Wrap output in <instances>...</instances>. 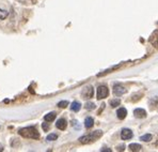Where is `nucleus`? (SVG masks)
Returning <instances> with one entry per match:
<instances>
[{
    "instance_id": "obj_1",
    "label": "nucleus",
    "mask_w": 158,
    "mask_h": 152,
    "mask_svg": "<svg viewBox=\"0 0 158 152\" xmlns=\"http://www.w3.org/2000/svg\"><path fill=\"white\" fill-rule=\"evenodd\" d=\"M103 136V131L101 130H97V131H94V132H91L90 134H87V135H83L79 138V141L83 145H87V144H91V142L95 141L96 139L101 138Z\"/></svg>"
},
{
    "instance_id": "obj_2",
    "label": "nucleus",
    "mask_w": 158,
    "mask_h": 152,
    "mask_svg": "<svg viewBox=\"0 0 158 152\" xmlns=\"http://www.w3.org/2000/svg\"><path fill=\"white\" fill-rule=\"evenodd\" d=\"M19 135L25 138H31V139H39L40 134L34 127H27L24 128H20L19 130Z\"/></svg>"
},
{
    "instance_id": "obj_3",
    "label": "nucleus",
    "mask_w": 158,
    "mask_h": 152,
    "mask_svg": "<svg viewBox=\"0 0 158 152\" xmlns=\"http://www.w3.org/2000/svg\"><path fill=\"white\" fill-rule=\"evenodd\" d=\"M109 94V90L106 86H99L97 88V99L98 100H103L105 98L108 97Z\"/></svg>"
},
{
    "instance_id": "obj_4",
    "label": "nucleus",
    "mask_w": 158,
    "mask_h": 152,
    "mask_svg": "<svg viewBox=\"0 0 158 152\" xmlns=\"http://www.w3.org/2000/svg\"><path fill=\"white\" fill-rule=\"evenodd\" d=\"M93 94H94V90H93V88L91 87V86H87V87H85L82 90V92H81L82 98L85 100L91 99V98L93 97Z\"/></svg>"
},
{
    "instance_id": "obj_5",
    "label": "nucleus",
    "mask_w": 158,
    "mask_h": 152,
    "mask_svg": "<svg viewBox=\"0 0 158 152\" xmlns=\"http://www.w3.org/2000/svg\"><path fill=\"white\" fill-rule=\"evenodd\" d=\"M125 92H126V89L123 87V86H121L120 84H117V85H114V87H113V93H114L115 97H121V95H123Z\"/></svg>"
},
{
    "instance_id": "obj_6",
    "label": "nucleus",
    "mask_w": 158,
    "mask_h": 152,
    "mask_svg": "<svg viewBox=\"0 0 158 152\" xmlns=\"http://www.w3.org/2000/svg\"><path fill=\"white\" fill-rule=\"evenodd\" d=\"M132 137V132L129 128H123L121 132V138L123 140H128Z\"/></svg>"
},
{
    "instance_id": "obj_7",
    "label": "nucleus",
    "mask_w": 158,
    "mask_h": 152,
    "mask_svg": "<svg viewBox=\"0 0 158 152\" xmlns=\"http://www.w3.org/2000/svg\"><path fill=\"white\" fill-rule=\"evenodd\" d=\"M150 42L155 47H158V30H155L152 33V36L150 37Z\"/></svg>"
},
{
    "instance_id": "obj_8",
    "label": "nucleus",
    "mask_w": 158,
    "mask_h": 152,
    "mask_svg": "<svg viewBox=\"0 0 158 152\" xmlns=\"http://www.w3.org/2000/svg\"><path fill=\"white\" fill-rule=\"evenodd\" d=\"M56 127H57V128H59V130L64 131L67 127L66 120L65 119H59V120L57 121V123H56Z\"/></svg>"
},
{
    "instance_id": "obj_9",
    "label": "nucleus",
    "mask_w": 158,
    "mask_h": 152,
    "mask_svg": "<svg viewBox=\"0 0 158 152\" xmlns=\"http://www.w3.org/2000/svg\"><path fill=\"white\" fill-rule=\"evenodd\" d=\"M134 115L136 118H145L146 117V111L142 108H136L134 111Z\"/></svg>"
},
{
    "instance_id": "obj_10",
    "label": "nucleus",
    "mask_w": 158,
    "mask_h": 152,
    "mask_svg": "<svg viewBox=\"0 0 158 152\" xmlns=\"http://www.w3.org/2000/svg\"><path fill=\"white\" fill-rule=\"evenodd\" d=\"M117 115H118V119L123 120L124 118H126V116H127V111H126L125 108H123V107H121V108H118V109Z\"/></svg>"
},
{
    "instance_id": "obj_11",
    "label": "nucleus",
    "mask_w": 158,
    "mask_h": 152,
    "mask_svg": "<svg viewBox=\"0 0 158 152\" xmlns=\"http://www.w3.org/2000/svg\"><path fill=\"white\" fill-rule=\"evenodd\" d=\"M56 116H57V114L55 113V111H52V113H49L47 115H45V117H44V120L46 121V122H52L56 119Z\"/></svg>"
},
{
    "instance_id": "obj_12",
    "label": "nucleus",
    "mask_w": 158,
    "mask_h": 152,
    "mask_svg": "<svg viewBox=\"0 0 158 152\" xmlns=\"http://www.w3.org/2000/svg\"><path fill=\"white\" fill-rule=\"evenodd\" d=\"M93 125H94V120L91 117H87L85 120V127L87 128H91Z\"/></svg>"
},
{
    "instance_id": "obj_13",
    "label": "nucleus",
    "mask_w": 158,
    "mask_h": 152,
    "mask_svg": "<svg viewBox=\"0 0 158 152\" xmlns=\"http://www.w3.org/2000/svg\"><path fill=\"white\" fill-rule=\"evenodd\" d=\"M80 108H81V104L79 102H77V101L73 102L71 104V109L73 111H75V113H77V111H80Z\"/></svg>"
},
{
    "instance_id": "obj_14",
    "label": "nucleus",
    "mask_w": 158,
    "mask_h": 152,
    "mask_svg": "<svg viewBox=\"0 0 158 152\" xmlns=\"http://www.w3.org/2000/svg\"><path fill=\"white\" fill-rule=\"evenodd\" d=\"M129 149H131V151H141L142 147L139 144H131L129 145Z\"/></svg>"
},
{
    "instance_id": "obj_15",
    "label": "nucleus",
    "mask_w": 158,
    "mask_h": 152,
    "mask_svg": "<svg viewBox=\"0 0 158 152\" xmlns=\"http://www.w3.org/2000/svg\"><path fill=\"white\" fill-rule=\"evenodd\" d=\"M8 15H9V12H8V11L0 9V20H6V18L8 17Z\"/></svg>"
},
{
    "instance_id": "obj_16",
    "label": "nucleus",
    "mask_w": 158,
    "mask_h": 152,
    "mask_svg": "<svg viewBox=\"0 0 158 152\" xmlns=\"http://www.w3.org/2000/svg\"><path fill=\"white\" fill-rule=\"evenodd\" d=\"M85 109L87 111H93V109L95 108V104L94 103H92V102H87L85 103Z\"/></svg>"
},
{
    "instance_id": "obj_17",
    "label": "nucleus",
    "mask_w": 158,
    "mask_h": 152,
    "mask_svg": "<svg viewBox=\"0 0 158 152\" xmlns=\"http://www.w3.org/2000/svg\"><path fill=\"white\" fill-rule=\"evenodd\" d=\"M57 138H58V135L52 133V134H49L46 137V140H48V141H53V140H57Z\"/></svg>"
},
{
    "instance_id": "obj_18",
    "label": "nucleus",
    "mask_w": 158,
    "mask_h": 152,
    "mask_svg": "<svg viewBox=\"0 0 158 152\" xmlns=\"http://www.w3.org/2000/svg\"><path fill=\"white\" fill-rule=\"evenodd\" d=\"M120 104H121V101H120L118 99H114V100H111V101H110L111 107H117V106H118Z\"/></svg>"
},
{
    "instance_id": "obj_19",
    "label": "nucleus",
    "mask_w": 158,
    "mask_h": 152,
    "mask_svg": "<svg viewBox=\"0 0 158 152\" xmlns=\"http://www.w3.org/2000/svg\"><path fill=\"white\" fill-rule=\"evenodd\" d=\"M151 139H152V135H150V134L143 135V136L140 137V140H143V141H150Z\"/></svg>"
},
{
    "instance_id": "obj_20",
    "label": "nucleus",
    "mask_w": 158,
    "mask_h": 152,
    "mask_svg": "<svg viewBox=\"0 0 158 152\" xmlns=\"http://www.w3.org/2000/svg\"><path fill=\"white\" fill-rule=\"evenodd\" d=\"M58 106L61 107V108H65L66 106H69V102L67 101H61L58 103Z\"/></svg>"
},
{
    "instance_id": "obj_21",
    "label": "nucleus",
    "mask_w": 158,
    "mask_h": 152,
    "mask_svg": "<svg viewBox=\"0 0 158 152\" xmlns=\"http://www.w3.org/2000/svg\"><path fill=\"white\" fill-rule=\"evenodd\" d=\"M42 128H43V130L45 131V132H47L48 128H49V125H48V123H46V121H45V122H43V124H42Z\"/></svg>"
},
{
    "instance_id": "obj_22",
    "label": "nucleus",
    "mask_w": 158,
    "mask_h": 152,
    "mask_svg": "<svg viewBox=\"0 0 158 152\" xmlns=\"http://www.w3.org/2000/svg\"><path fill=\"white\" fill-rule=\"evenodd\" d=\"M72 125H74L75 127V128H80V127H79V124H78V121H76V120H73L72 121Z\"/></svg>"
},
{
    "instance_id": "obj_23",
    "label": "nucleus",
    "mask_w": 158,
    "mask_h": 152,
    "mask_svg": "<svg viewBox=\"0 0 158 152\" xmlns=\"http://www.w3.org/2000/svg\"><path fill=\"white\" fill-rule=\"evenodd\" d=\"M117 149H118V151H123L125 149V145H121V146H118Z\"/></svg>"
},
{
    "instance_id": "obj_24",
    "label": "nucleus",
    "mask_w": 158,
    "mask_h": 152,
    "mask_svg": "<svg viewBox=\"0 0 158 152\" xmlns=\"http://www.w3.org/2000/svg\"><path fill=\"white\" fill-rule=\"evenodd\" d=\"M102 152H105V151H108V152H111V149H108V148H104L101 150Z\"/></svg>"
},
{
    "instance_id": "obj_25",
    "label": "nucleus",
    "mask_w": 158,
    "mask_h": 152,
    "mask_svg": "<svg viewBox=\"0 0 158 152\" xmlns=\"http://www.w3.org/2000/svg\"><path fill=\"white\" fill-rule=\"evenodd\" d=\"M3 150V147H2V145H0V151Z\"/></svg>"
}]
</instances>
